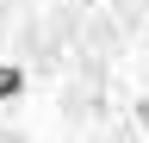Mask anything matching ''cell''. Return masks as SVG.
I'll return each instance as SVG.
<instances>
[{"instance_id":"1","label":"cell","mask_w":149,"mask_h":143,"mask_svg":"<svg viewBox=\"0 0 149 143\" xmlns=\"http://www.w3.org/2000/svg\"><path fill=\"white\" fill-rule=\"evenodd\" d=\"M13 93H25V68H19V62H0V100H13Z\"/></svg>"},{"instance_id":"2","label":"cell","mask_w":149,"mask_h":143,"mask_svg":"<svg viewBox=\"0 0 149 143\" xmlns=\"http://www.w3.org/2000/svg\"><path fill=\"white\" fill-rule=\"evenodd\" d=\"M143 6H149V0H143Z\"/></svg>"}]
</instances>
